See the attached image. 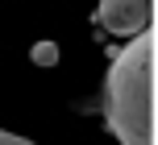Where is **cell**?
Masks as SVG:
<instances>
[{
    "label": "cell",
    "instance_id": "6da1fadb",
    "mask_svg": "<svg viewBox=\"0 0 158 145\" xmlns=\"http://www.w3.org/2000/svg\"><path fill=\"white\" fill-rule=\"evenodd\" d=\"M104 120L121 145H154V33L129 37L104 79Z\"/></svg>",
    "mask_w": 158,
    "mask_h": 145
},
{
    "label": "cell",
    "instance_id": "7a4b0ae2",
    "mask_svg": "<svg viewBox=\"0 0 158 145\" xmlns=\"http://www.w3.org/2000/svg\"><path fill=\"white\" fill-rule=\"evenodd\" d=\"M96 21H100L104 33L133 37L137 29H146V25H150V0H100Z\"/></svg>",
    "mask_w": 158,
    "mask_h": 145
},
{
    "label": "cell",
    "instance_id": "3957f363",
    "mask_svg": "<svg viewBox=\"0 0 158 145\" xmlns=\"http://www.w3.org/2000/svg\"><path fill=\"white\" fill-rule=\"evenodd\" d=\"M29 58L38 66H58V46H54V41H38V46L29 50Z\"/></svg>",
    "mask_w": 158,
    "mask_h": 145
},
{
    "label": "cell",
    "instance_id": "277c9868",
    "mask_svg": "<svg viewBox=\"0 0 158 145\" xmlns=\"http://www.w3.org/2000/svg\"><path fill=\"white\" fill-rule=\"evenodd\" d=\"M0 145H33V141H25V137H13V133H4V129H0Z\"/></svg>",
    "mask_w": 158,
    "mask_h": 145
}]
</instances>
